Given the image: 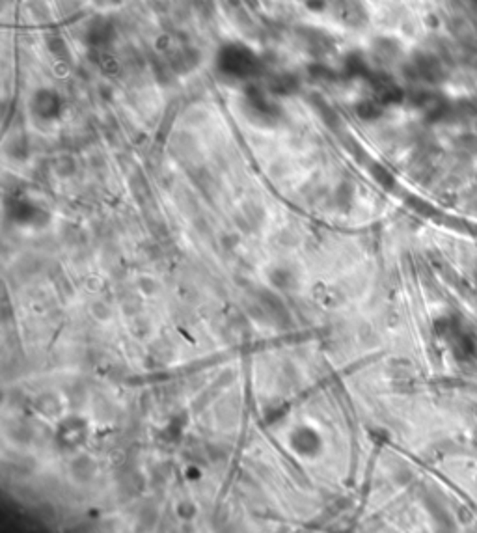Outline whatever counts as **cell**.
I'll return each mask as SVG.
<instances>
[{
  "label": "cell",
  "mask_w": 477,
  "mask_h": 533,
  "mask_svg": "<svg viewBox=\"0 0 477 533\" xmlns=\"http://www.w3.org/2000/svg\"><path fill=\"white\" fill-rule=\"evenodd\" d=\"M218 68L222 73L235 77V79H248L262 69V63L248 47L229 43V45L222 47L218 52Z\"/></svg>",
  "instance_id": "1"
},
{
  "label": "cell",
  "mask_w": 477,
  "mask_h": 533,
  "mask_svg": "<svg viewBox=\"0 0 477 533\" xmlns=\"http://www.w3.org/2000/svg\"><path fill=\"white\" fill-rule=\"evenodd\" d=\"M332 10L338 17L347 24H352V27H356V24L362 23V19H364V13H362V8L358 2L354 0H334V4H332Z\"/></svg>",
  "instance_id": "2"
},
{
  "label": "cell",
  "mask_w": 477,
  "mask_h": 533,
  "mask_svg": "<svg viewBox=\"0 0 477 533\" xmlns=\"http://www.w3.org/2000/svg\"><path fill=\"white\" fill-rule=\"evenodd\" d=\"M268 90L274 91V93H280V96H289V93H295L298 90V79H296L293 73H287V71H280V73L273 75L268 79Z\"/></svg>",
  "instance_id": "3"
},
{
  "label": "cell",
  "mask_w": 477,
  "mask_h": 533,
  "mask_svg": "<svg viewBox=\"0 0 477 533\" xmlns=\"http://www.w3.org/2000/svg\"><path fill=\"white\" fill-rule=\"evenodd\" d=\"M114 27L105 19H96L88 29V43L91 45H105L112 40Z\"/></svg>",
  "instance_id": "4"
},
{
  "label": "cell",
  "mask_w": 477,
  "mask_h": 533,
  "mask_svg": "<svg viewBox=\"0 0 477 533\" xmlns=\"http://www.w3.org/2000/svg\"><path fill=\"white\" fill-rule=\"evenodd\" d=\"M34 107L41 116L52 118V116H56L58 110H60V99H58L52 91L43 90L34 97Z\"/></svg>",
  "instance_id": "5"
},
{
  "label": "cell",
  "mask_w": 477,
  "mask_h": 533,
  "mask_svg": "<svg viewBox=\"0 0 477 533\" xmlns=\"http://www.w3.org/2000/svg\"><path fill=\"white\" fill-rule=\"evenodd\" d=\"M345 73L349 77H354V75H365L368 73V63L362 58V54H356L352 52L345 58Z\"/></svg>",
  "instance_id": "6"
},
{
  "label": "cell",
  "mask_w": 477,
  "mask_h": 533,
  "mask_svg": "<svg viewBox=\"0 0 477 533\" xmlns=\"http://www.w3.org/2000/svg\"><path fill=\"white\" fill-rule=\"evenodd\" d=\"M381 112V107L377 105V101L373 99H365L358 105V114L362 116V118H375L377 114Z\"/></svg>",
  "instance_id": "7"
}]
</instances>
